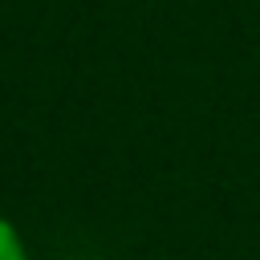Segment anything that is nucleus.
<instances>
[{
  "label": "nucleus",
  "instance_id": "obj_1",
  "mask_svg": "<svg viewBox=\"0 0 260 260\" xmlns=\"http://www.w3.org/2000/svg\"><path fill=\"white\" fill-rule=\"evenodd\" d=\"M0 260H28L24 236L16 232V223L8 215H0Z\"/></svg>",
  "mask_w": 260,
  "mask_h": 260
}]
</instances>
